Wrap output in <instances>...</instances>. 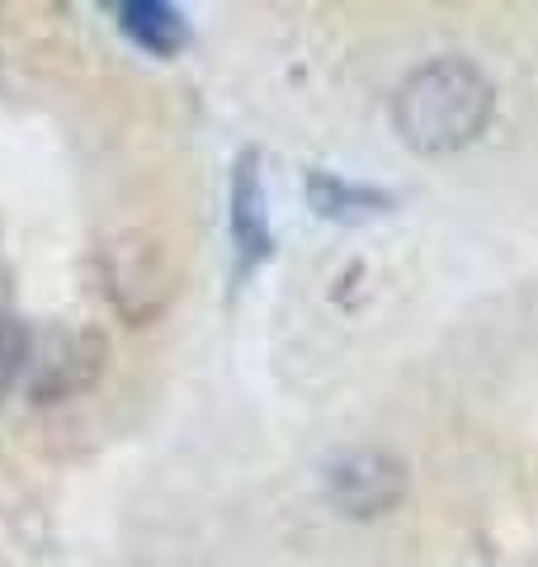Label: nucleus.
Listing matches in <instances>:
<instances>
[{
  "mask_svg": "<svg viewBox=\"0 0 538 567\" xmlns=\"http://www.w3.org/2000/svg\"><path fill=\"white\" fill-rule=\"evenodd\" d=\"M308 194H312V208L321 218H359V213H373V208H387L392 199L379 189H354L345 181H335V175H312L308 181Z\"/></svg>",
  "mask_w": 538,
  "mask_h": 567,
  "instance_id": "0eeeda50",
  "label": "nucleus"
},
{
  "mask_svg": "<svg viewBox=\"0 0 538 567\" xmlns=\"http://www.w3.org/2000/svg\"><path fill=\"white\" fill-rule=\"evenodd\" d=\"M327 496L340 516L373 520L406 496V464L387 450H350L327 464Z\"/></svg>",
  "mask_w": 538,
  "mask_h": 567,
  "instance_id": "7ed1b4c3",
  "label": "nucleus"
},
{
  "mask_svg": "<svg viewBox=\"0 0 538 567\" xmlns=\"http://www.w3.org/2000/svg\"><path fill=\"white\" fill-rule=\"evenodd\" d=\"M397 133L425 156L458 152L487 128L492 81L463 58H435L416 66L397 91Z\"/></svg>",
  "mask_w": 538,
  "mask_h": 567,
  "instance_id": "f257e3e1",
  "label": "nucleus"
},
{
  "mask_svg": "<svg viewBox=\"0 0 538 567\" xmlns=\"http://www.w3.org/2000/svg\"><path fill=\"white\" fill-rule=\"evenodd\" d=\"M104 364V341L95 331H33L29 346V369H24V388L39 402H58L90 388L100 379Z\"/></svg>",
  "mask_w": 538,
  "mask_h": 567,
  "instance_id": "20e7f679",
  "label": "nucleus"
},
{
  "mask_svg": "<svg viewBox=\"0 0 538 567\" xmlns=\"http://www.w3.org/2000/svg\"><path fill=\"white\" fill-rule=\"evenodd\" d=\"M118 29L128 33L137 48H147L152 58H175L189 43V24L185 14L166 0H123L118 6Z\"/></svg>",
  "mask_w": 538,
  "mask_h": 567,
  "instance_id": "423d86ee",
  "label": "nucleus"
},
{
  "mask_svg": "<svg viewBox=\"0 0 538 567\" xmlns=\"http://www.w3.org/2000/svg\"><path fill=\"white\" fill-rule=\"evenodd\" d=\"M29 346H33V327L20 322V317H0V393L24 383Z\"/></svg>",
  "mask_w": 538,
  "mask_h": 567,
  "instance_id": "6e6552de",
  "label": "nucleus"
},
{
  "mask_svg": "<svg viewBox=\"0 0 538 567\" xmlns=\"http://www.w3.org/2000/svg\"><path fill=\"white\" fill-rule=\"evenodd\" d=\"M104 289H110L114 308L128 317V322H152V317L166 308L170 298V265H166V251L142 237V233H128L118 237L110 251H104Z\"/></svg>",
  "mask_w": 538,
  "mask_h": 567,
  "instance_id": "f03ea898",
  "label": "nucleus"
},
{
  "mask_svg": "<svg viewBox=\"0 0 538 567\" xmlns=\"http://www.w3.org/2000/svg\"><path fill=\"white\" fill-rule=\"evenodd\" d=\"M231 241H237L241 265H256L269 256V213H265V181L260 156L246 152L231 175Z\"/></svg>",
  "mask_w": 538,
  "mask_h": 567,
  "instance_id": "39448f33",
  "label": "nucleus"
}]
</instances>
